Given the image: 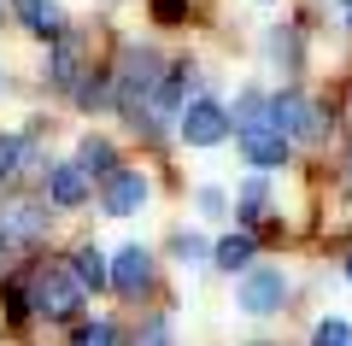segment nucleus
Here are the masks:
<instances>
[{
  "mask_svg": "<svg viewBox=\"0 0 352 346\" xmlns=\"http://www.w3.org/2000/svg\"><path fill=\"white\" fill-rule=\"evenodd\" d=\"M76 164H82V171L94 176V182H106V176L118 171V159H112V141H106V136H88L82 147H76Z\"/></svg>",
  "mask_w": 352,
  "mask_h": 346,
  "instance_id": "nucleus-12",
  "label": "nucleus"
},
{
  "mask_svg": "<svg viewBox=\"0 0 352 346\" xmlns=\"http://www.w3.org/2000/svg\"><path fill=\"white\" fill-rule=\"evenodd\" d=\"M200 211H206V217H217V211H223V194H217V188H200Z\"/></svg>",
  "mask_w": 352,
  "mask_h": 346,
  "instance_id": "nucleus-24",
  "label": "nucleus"
},
{
  "mask_svg": "<svg viewBox=\"0 0 352 346\" xmlns=\"http://www.w3.org/2000/svg\"><path fill=\"white\" fill-rule=\"evenodd\" d=\"M335 12H340V24L352 30V0H335Z\"/></svg>",
  "mask_w": 352,
  "mask_h": 346,
  "instance_id": "nucleus-26",
  "label": "nucleus"
},
{
  "mask_svg": "<svg viewBox=\"0 0 352 346\" xmlns=\"http://www.w3.org/2000/svg\"><path fill=\"white\" fill-rule=\"evenodd\" d=\"M0 18H6V0H0Z\"/></svg>",
  "mask_w": 352,
  "mask_h": 346,
  "instance_id": "nucleus-27",
  "label": "nucleus"
},
{
  "mask_svg": "<svg viewBox=\"0 0 352 346\" xmlns=\"http://www.w3.org/2000/svg\"><path fill=\"white\" fill-rule=\"evenodd\" d=\"M88 188H94V176L82 171V164H53L47 171V206H82L88 199Z\"/></svg>",
  "mask_w": 352,
  "mask_h": 346,
  "instance_id": "nucleus-8",
  "label": "nucleus"
},
{
  "mask_svg": "<svg viewBox=\"0 0 352 346\" xmlns=\"http://www.w3.org/2000/svg\"><path fill=\"white\" fill-rule=\"evenodd\" d=\"M229 118H235L241 129H264V124H270V100H264V94H241Z\"/></svg>",
  "mask_w": 352,
  "mask_h": 346,
  "instance_id": "nucleus-16",
  "label": "nucleus"
},
{
  "mask_svg": "<svg viewBox=\"0 0 352 346\" xmlns=\"http://www.w3.org/2000/svg\"><path fill=\"white\" fill-rule=\"evenodd\" d=\"M241 153H247L258 171H276V164L288 159V136H276L270 124H264V129H241Z\"/></svg>",
  "mask_w": 352,
  "mask_h": 346,
  "instance_id": "nucleus-9",
  "label": "nucleus"
},
{
  "mask_svg": "<svg viewBox=\"0 0 352 346\" xmlns=\"http://www.w3.org/2000/svg\"><path fill=\"white\" fill-rule=\"evenodd\" d=\"M229 129H235V118L217 100H188L182 106V141L188 147H217V141H229Z\"/></svg>",
  "mask_w": 352,
  "mask_h": 346,
  "instance_id": "nucleus-3",
  "label": "nucleus"
},
{
  "mask_svg": "<svg viewBox=\"0 0 352 346\" xmlns=\"http://www.w3.org/2000/svg\"><path fill=\"white\" fill-rule=\"evenodd\" d=\"M71 264H76V276H82L88 288H112V264H106L94 247H76V252H71Z\"/></svg>",
  "mask_w": 352,
  "mask_h": 346,
  "instance_id": "nucleus-15",
  "label": "nucleus"
},
{
  "mask_svg": "<svg viewBox=\"0 0 352 346\" xmlns=\"http://www.w3.org/2000/svg\"><path fill=\"white\" fill-rule=\"evenodd\" d=\"M112 288H118L124 299H141V294L153 288V259H147L141 247H124V252L112 259Z\"/></svg>",
  "mask_w": 352,
  "mask_h": 346,
  "instance_id": "nucleus-7",
  "label": "nucleus"
},
{
  "mask_svg": "<svg viewBox=\"0 0 352 346\" xmlns=\"http://www.w3.org/2000/svg\"><path fill=\"white\" fill-rule=\"evenodd\" d=\"M235 299H241L247 317H270V311H282V299H288V282H282V270H264V264H258V270L241 276Z\"/></svg>",
  "mask_w": 352,
  "mask_h": 346,
  "instance_id": "nucleus-5",
  "label": "nucleus"
},
{
  "mask_svg": "<svg viewBox=\"0 0 352 346\" xmlns=\"http://www.w3.org/2000/svg\"><path fill=\"white\" fill-rule=\"evenodd\" d=\"M71 346H118V323H76Z\"/></svg>",
  "mask_w": 352,
  "mask_h": 346,
  "instance_id": "nucleus-17",
  "label": "nucleus"
},
{
  "mask_svg": "<svg viewBox=\"0 0 352 346\" xmlns=\"http://www.w3.org/2000/svg\"><path fill=\"white\" fill-rule=\"evenodd\" d=\"M270 59L294 71V65H300V53H294V36H270Z\"/></svg>",
  "mask_w": 352,
  "mask_h": 346,
  "instance_id": "nucleus-23",
  "label": "nucleus"
},
{
  "mask_svg": "<svg viewBox=\"0 0 352 346\" xmlns=\"http://www.w3.org/2000/svg\"><path fill=\"white\" fill-rule=\"evenodd\" d=\"M170 252H176V259H188V264H200L212 247H206V235H188V229H182V235L170 241Z\"/></svg>",
  "mask_w": 352,
  "mask_h": 346,
  "instance_id": "nucleus-21",
  "label": "nucleus"
},
{
  "mask_svg": "<svg viewBox=\"0 0 352 346\" xmlns=\"http://www.w3.org/2000/svg\"><path fill=\"white\" fill-rule=\"evenodd\" d=\"M264 206H270V182H264V176H252V182H241V217H258Z\"/></svg>",
  "mask_w": 352,
  "mask_h": 346,
  "instance_id": "nucleus-18",
  "label": "nucleus"
},
{
  "mask_svg": "<svg viewBox=\"0 0 352 346\" xmlns=\"http://www.w3.org/2000/svg\"><path fill=\"white\" fill-rule=\"evenodd\" d=\"M311 346H352V323H340V317H329V323H317V334H311Z\"/></svg>",
  "mask_w": 352,
  "mask_h": 346,
  "instance_id": "nucleus-20",
  "label": "nucleus"
},
{
  "mask_svg": "<svg viewBox=\"0 0 352 346\" xmlns=\"http://www.w3.org/2000/svg\"><path fill=\"white\" fill-rule=\"evenodd\" d=\"M47 235V199H6L0 206V247H30Z\"/></svg>",
  "mask_w": 352,
  "mask_h": 346,
  "instance_id": "nucleus-2",
  "label": "nucleus"
},
{
  "mask_svg": "<svg viewBox=\"0 0 352 346\" xmlns=\"http://www.w3.org/2000/svg\"><path fill=\"white\" fill-rule=\"evenodd\" d=\"M24 288H30V311H41V317H53V323L76 317V311H82V294H88V282L76 276L71 259H47V264H36Z\"/></svg>",
  "mask_w": 352,
  "mask_h": 346,
  "instance_id": "nucleus-1",
  "label": "nucleus"
},
{
  "mask_svg": "<svg viewBox=\"0 0 352 346\" xmlns=\"http://www.w3.org/2000/svg\"><path fill=\"white\" fill-rule=\"evenodd\" d=\"M18 18L30 24V36H65V18H59V6L53 0H18Z\"/></svg>",
  "mask_w": 352,
  "mask_h": 346,
  "instance_id": "nucleus-11",
  "label": "nucleus"
},
{
  "mask_svg": "<svg viewBox=\"0 0 352 346\" xmlns=\"http://www.w3.org/2000/svg\"><path fill=\"white\" fill-rule=\"evenodd\" d=\"M76 106H88V111H106V106H118V83L106 71H88L82 83H76Z\"/></svg>",
  "mask_w": 352,
  "mask_h": 346,
  "instance_id": "nucleus-13",
  "label": "nucleus"
},
{
  "mask_svg": "<svg viewBox=\"0 0 352 346\" xmlns=\"http://www.w3.org/2000/svg\"><path fill=\"white\" fill-rule=\"evenodd\" d=\"M135 346H170V323H141Z\"/></svg>",
  "mask_w": 352,
  "mask_h": 346,
  "instance_id": "nucleus-22",
  "label": "nucleus"
},
{
  "mask_svg": "<svg viewBox=\"0 0 352 346\" xmlns=\"http://www.w3.org/2000/svg\"><path fill=\"white\" fill-rule=\"evenodd\" d=\"M159 18H164V24H176V18H182V0H159Z\"/></svg>",
  "mask_w": 352,
  "mask_h": 346,
  "instance_id": "nucleus-25",
  "label": "nucleus"
},
{
  "mask_svg": "<svg viewBox=\"0 0 352 346\" xmlns=\"http://www.w3.org/2000/svg\"><path fill=\"white\" fill-rule=\"evenodd\" d=\"M100 206L112 211V217H135V211L147 206V176H141V171H112V176H106Z\"/></svg>",
  "mask_w": 352,
  "mask_h": 346,
  "instance_id": "nucleus-6",
  "label": "nucleus"
},
{
  "mask_svg": "<svg viewBox=\"0 0 352 346\" xmlns=\"http://www.w3.org/2000/svg\"><path fill=\"white\" fill-rule=\"evenodd\" d=\"M270 129L288 141H317L323 136V118L305 106V94H270Z\"/></svg>",
  "mask_w": 352,
  "mask_h": 346,
  "instance_id": "nucleus-4",
  "label": "nucleus"
},
{
  "mask_svg": "<svg viewBox=\"0 0 352 346\" xmlns=\"http://www.w3.org/2000/svg\"><path fill=\"white\" fill-rule=\"evenodd\" d=\"M47 83L65 88V94H76V83H82V53H76V41L65 36L59 47L47 53Z\"/></svg>",
  "mask_w": 352,
  "mask_h": 346,
  "instance_id": "nucleus-10",
  "label": "nucleus"
},
{
  "mask_svg": "<svg viewBox=\"0 0 352 346\" xmlns=\"http://www.w3.org/2000/svg\"><path fill=\"white\" fill-rule=\"evenodd\" d=\"M24 164V136H0V182H12Z\"/></svg>",
  "mask_w": 352,
  "mask_h": 346,
  "instance_id": "nucleus-19",
  "label": "nucleus"
},
{
  "mask_svg": "<svg viewBox=\"0 0 352 346\" xmlns=\"http://www.w3.org/2000/svg\"><path fill=\"white\" fill-rule=\"evenodd\" d=\"M212 259L223 264V270H247V264H252V235H247V229H235V235H223V241L212 247Z\"/></svg>",
  "mask_w": 352,
  "mask_h": 346,
  "instance_id": "nucleus-14",
  "label": "nucleus"
},
{
  "mask_svg": "<svg viewBox=\"0 0 352 346\" xmlns=\"http://www.w3.org/2000/svg\"><path fill=\"white\" fill-rule=\"evenodd\" d=\"M346 276H352V259H346Z\"/></svg>",
  "mask_w": 352,
  "mask_h": 346,
  "instance_id": "nucleus-28",
  "label": "nucleus"
}]
</instances>
